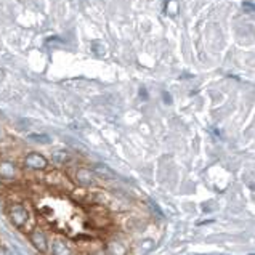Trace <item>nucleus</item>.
<instances>
[{
	"mask_svg": "<svg viewBox=\"0 0 255 255\" xmlns=\"http://www.w3.org/2000/svg\"><path fill=\"white\" fill-rule=\"evenodd\" d=\"M6 217H8L10 223L18 230H27V225L31 222V214H29L27 207L21 202H11L8 209H6ZM27 233V231H26Z\"/></svg>",
	"mask_w": 255,
	"mask_h": 255,
	"instance_id": "1",
	"label": "nucleus"
},
{
	"mask_svg": "<svg viewBox=\"0 0 255 255\" xmlns=\"http://www.w3.org/2000/svg\"><path fill=\"white\" fill-rule=\"evenodd\" d=\"M27 239L31 246L40 255H47L50 252V238L48 233L40 227H32L27 231Z\"/></svg>",
	"mask_w": 255,
	"mask_h": 255,
	"instance_id": "2",
	"label": "nucleus"
},
{
	"mask_svg": "<svg viewBox=\"0 0 255 255\" xmlns=\"http://www.w3.org/2000/svg\"><path fill=\"white\" fill-rule=\"evenodd\" d=\"M103 252L106 255H130V244L124 236L114 235L105 241Z\"/></svg>",
	"mask_w": 255,
	"mask_h": 255,
	"instance_id": "3",
	"label": "nucleus"
},
{
	"mask_svg": "<svg viewBox=\"0 0 255 255\" xmlns=\"http://www.w3.org/2000/svg\"><path fill=\"white\" fill-rule=\"evenodd\" d=\"M72 177H74L76 185H79L81 188H93L98 183V178L95 172L90 169H85V167H77Z\"/></svg>",
	"mask_w": 255,
	"mask_h": 255,
	"instance_id": "4",
	"label": "nucleus"
},
{
	"mask_svg": "<svg viewBox=\"0 0 255 255\" xmlns=\"http://www.w3.org/2000/svg\"><path fill=\"white\" fill-rule=\"evenodd\" d=\"M50 254L52 255H74V249L64 236H55L50 241Z\"/></svg>",
	"mask_w": 255,
	"mask_h": 255,
	"instance_id": "5",
	"label": "nucleus"
},
{
	"mask_svg": "<svg viewBox=\"0 0 255 255\" xmlns=\"http://www.w3.org/2000/svg\"><path fill=\"white\" fill-rule=\"evenodd\" d=\"M24 165L31 170H45L48 167V161L40 152H29L24 157Z\"/></svg>",
	"mask_w": 255,
	"mask_h": 255,
	"instance_id": "6",
	"label": "nucleus"
},
{
	"mask_svg": "<svg viewBox=\"0 0 255 255\" xmlns=\"http://www.w3.org/2000/svg\"><path fill=\"white\" fill-rule=\"evenodd\" d=\"M19 177V172H18V167L14 165L10 161H3L0 162V180L5 181V183H11Z\"/></svg>",
	"mask_w": 255,
	"mask_h": 255,
	"instance_id": "7",
	"label": "nucleus"
},
{
	"mask_svg": "<svg viewBox=\"0 0 255 255\" xmlns=\"http://www.w3.org/2000/svg\"><path fill=\"white\" fill-rule=\"evenodd\" d=\"M52 161L55 164H60V165L68 164L71 161V154H69V152H66V151H55L53 154H52Z\"/></svg>",
	"mask_w": 255,
	"mask_h": 255,
	"instance_id": "8",
	"label": "nucleus"
},
{
	"mask_svg": "<svg viewBox=\"0 0 255 255\" xmlns=\"http://www.w3.org/2000/svg\"><path fill=\"white\" fill-rule=\"evenodd\" d=\"M95 172H97L100 177H105V178H111V177H114V173L108 169L106 165H97L95 167Z\"/></svg>",
	"mask_w": 255,
	"mask_h": 255,
	"instance_id": "9",
	"label": "nucleus"
},
{
	"mask_svg": "<svg viewBox=\"0 0 255 255\" xmlns=\"http://www.w3.org/2000/svg\"><path fill=\"white\" fill-rule=\"evenodd\" d=\"M31 138L35 141H39V143H48L50 141V138L47 135H31Z\"/></svg>",
	"mask_w": 255,
	"mask_h": 255,
	"instance_id": "10",
	"label": "nucleus"
},
{
	"mask_svg": "<svg viewBox=\"0 0 255 255\" xmlns=\"http://www.w3.org/2000/svg\"><path fill=\"white\" fill-rule=\"evenodd\" d=\"M0 255H13V254H11V251L8 249V247L0 244Z\"/></svg>",
	"mask_w": 255,
	"mask_h": 255,
	"instance_id": "11",
	"label": "nucleus"
},
{
	"mask_svg": "<svg viewBox=\"0 0 255 255\" xmlns=\"http://www.w3.org/2000/svg\"><path fill=\"white\" fill-rule=\"evenodd\" d=\"M87 255H100V254H97V252H92V254H87ZM106 255V254H105Z\"/></svg>",
	"mask_w": 255,
	"mask_h": 255,
	"instance_id": "12",
	"label": "nucleus"
}]
</instances>
